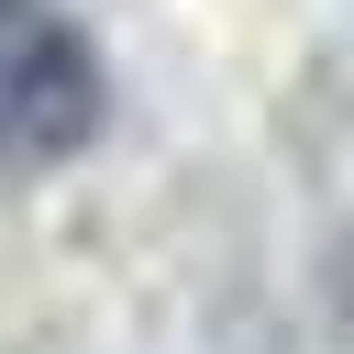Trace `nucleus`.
Instances as JSON below:
<instances>
[{"label":"nucleus","instance_id":"obj_1","mask_svg":"<svg viewBox=\"0 0 354 354\" xmlns=\"http://www.w3.org/2000/svg\"><path fill=\"white\" fill-rule=\"evenodd\" d=\"M111 111V77L88 55V33L55 0H0V177H44L66 166Z\"/></svg>","mask_w":354,"mask_h":354}]
</instances>
